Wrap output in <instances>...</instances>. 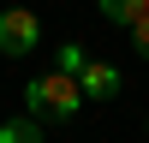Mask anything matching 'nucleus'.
<instances>
[{"instance_id":"f257e3e1","label":"nucleus","mask_w":149,"mask_h":143,"mask_svg":"<svg viewBox=\"0 0 149 143\" xmlns=\"http://www.w3.org/2000/svg\"><path fill=\"white\" fill-rule=\"evenodd\" d=\"M24 101H30L36 119H72V113L84 107V90H78L72 72H42V78H30Z\"/></svg>"},{"instance_id":"423d86ee","label":"nucleus","mask_w":149,"mask_h":143,"mask_svg":"<svg viewBox=\"0 0 149 143\" xmlns=\"http://www.w3.org/2000/svg\"><path fill=\"white\" fill-rule=\"evenodd\" d=\"M125 30H131V48H137V60H149V12H143L137 24H125Z\"/></svg>"},{"instance_id":"20e7f679","label":"nucleus","mask_w":149,"mask_h":143,"mask_svg":"<svg viewBox=\"0 0 149 143\" xmlns=\"http://www.w3.org/2000/svg\"><path fill=\"white\" fill-rule=\"evenodd\" d=\"M0 143H42L36 113H30V119H6V125H0Z\"/></svg>"},{"instance_id":"7ed1b4c3","label":"nucleus","mask_w":149,"mask_h":143,"mask_svg":"<svg viewBox=\"0 0 149 143\" xmlns=\"http://www.w3.org/2000/svg\"><path fill=\"white\" fill-rule=\"evenodd\" d=\"M78 90H84V101H113V95H119V66L84 60V66H78Z\"/></svg>"},{"instance_id":"0eeeda50","label":"nucleus","mask_w":149,"mask_h":143,"mask_svg":"<svg viewBox=\"0 0 149 143\" xmlns=\"http://www.w3.org/2000/svg\"><path fill=\"white\" fill-rule=\"evenodd\" d=\"M84 60H90V54H84L78 42H66V48H60V72H72V78H78V66H84Z\"/></svg>"},{"instance_id":"f03ea898","label":"nucleus","mask_w":149,"mask_h":143,"mask_svg":"<svg viewBox=\"0 0 149 143\" xmlns=\"http://www.w3.org/2000/svg\"><path fill=\"white\" fill-rule=\"evenodd\" d=\"M36 36H42V18H36V12H24V6L0 12V54L6 60H24L36 48Z\"/></svg>"},{"instance_id":"39448f33","label":"nucleus","mask_w":149,"mask_h":143,"mask_svg":"<svg viewBox=\"0 0 149 143\" xmlns=\"http://www.w3.org/2000/svg\"><path fill=\"white\" fill-rule=\"evenodd\" d=\"M149 12V0H102V18H113V24H137Z\"/></svg>"}]
</instances>
